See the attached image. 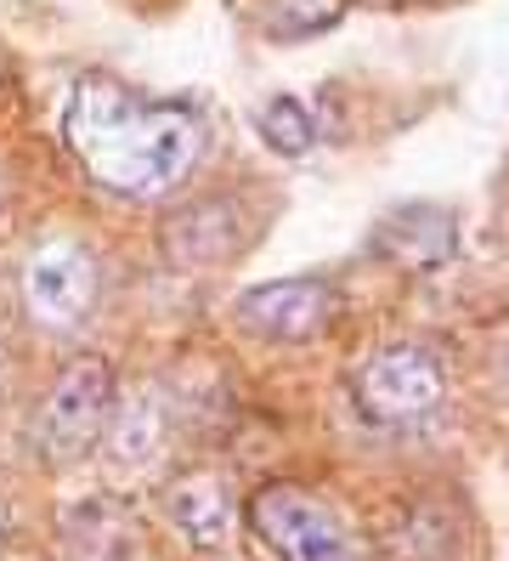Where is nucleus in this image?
<instances>
[{"mask_svg": "<svg viewBox=\"0 0 509 561\" xmlns=\"http://www.w3.org/2000/svg\"><path fill=\"white\" fill-rule=\"evenodd\" d=\"M62 142L125 199H159L182 187L204 159V119L170 103H148L102 75H80L62 103Z\"/></svg>", "mask_w": 509, "mask_h": 561, "instance_id": "1", "label": "nucleus"}, {"mask_svg": "<svg viewBox=\"0 0 509 561\" xmlns=\"http://www.w3.org/2000/svg\"><path fill=\"white\" fill-rule=\"evenodd\" d=\"M250 527L278 561H362L351 527L294 482H266L250 500Z\"/></svg>", "mask_w": 509, "mask_h": 561, "instance_id": "2", "label": "nucleus"}, {"mask_svg": "<svg viewBox=\"0 0 509 561\" xmlns=\"http://www.w3.org/2000/svg\"><path fill=\"white\" fill-rule=\"evenodd\" d=\"M108 409H114V369L96 352H85L51 380L41 420H34V443H41L51 466H68V459H80L102 437Z\"/></svg>", "mask_w": 509, "mask_h": 561, "instance_id": "3", "label": "nucleus"}, {"mask_svg": "<svg viewBox=\"0 0 509 561\" xmlns=\"http://www.w3.org/2000/svg\"><path fill=\"white\" fill-rule=\"evenodd\" d=\"M441 398H448V375H441L436 352H425V346H385V352H373L357 375L362 414L385 420V425L425 420L430 409H441Z\"/></svg>", "mask_w": 509, "mask_h": 561, "instance_id": "4", "label": "nucleus"}, {"mask_svg": "<svg viewBox=\"0 0 509 561\" xmlns=\"http://www.w3.org/2000/svg\"><path fill=\"white\" fill-rule=\"evenodd\" d=\"M96 301V255L74 239L41 244L23 267V307L41 318L46 329L80 323Z\"/></svg>", "mask_w": 509, "mask_h": 561, "instance_id": "5", "label": "nucleus"}, {"mask_svg": "<svg viewBox=\"0 0 509 561\" xmlns=\"http://www.w3.org/2000/svg\"><path fill=\"white\" fill-rule=\"evenodd\" d=\"M323 318H328V289L317 278L261 284L238 301V323L266 335V341H305V335L323 329Z\"/></svg>", "mask_w": 509, "mask_h": 561, "instance_id": "6", "label": "nucleus"}, {"mask_svg": "<svg viewBox=\"0 0 509 561\" xmlns=\"http://www.w3.org/2000/svg\"><path fill=\"white\" fill-rule=\"evenodd\" d=\"M170 516H176L198 545H221L227 527V493L216 477H187L176 493H170Z\"/></svg>", "mask_w": 509, "mask_h": 561, "instance_id": "7", "label": "nucleus"}, {"mask_svg": "<svg viewBox=\"0 0 509 561\" xmlns=\"http://www.w3.org/2000/svg\"><path fill=\"white\" fill-rule=\"evenodd\" d=\"M159 448V403L153 398H130L114 409V432H108V454L125 466H142Z\"/></svg>", "mask_w": 509, "mask_h": 561, "instance_id": "8", "label": "nucleus"}, {"mask_svg": "<svg viewBox=\"0 0 509 561\" xmlns=\"http://www.w3.org/2000/svg\"><path fill=\"white\" fill-rule=\"evenodd\" d=\"M255 125H261L266 148H271V153H284V159L305 153V148H312V137H317L312 114H305V103H294V96H278V103H266Z\"/></svg>", "mask_w": 509, "mask_h": 561, "instance_id": "9", "label": "nucleus"}, {"mask_svg": "<svg viewBox=\"0 0 509 561\" xmlns=\"http://www.w3.org/2000/svg\"><path fill=\"white\" fill-rule=\"evenodd\" d=\"M7 380H12V357H7V346H0V398H7Z\"/></svg>", "mask_w": 509, "mask_h": 561, "instance_id": "10", "label": "nucleus"}, {"mask_svg": "<svg viewBox=\"0 0 509 561\" xmlns=\"http://www.w3.org/2000/svg\"><path fill=\"white\" fill-rule=\"evenodd\" d=\"M0 534H7V505H0Z\"/></svg>", "mask_w": 509, "mask_h": 561, "instance_id": "11", "label": "nucleus"}]
</instances>
